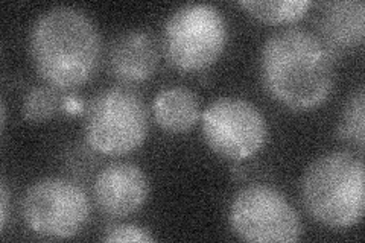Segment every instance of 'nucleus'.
Segmentation results:
<instances>
[{
    "label": "nucleus",
    "mask_w": 365,
    "mask_h": 243,
    "mask_svg": "<svg viewBox=\"0 0 365 243\" xmlns=\"http://www.w3.org/2000/svg\"><path fill=\"white\" fill-rule=\"evenodd\" d=\"M260 76L274 100L295 111L312 110L334 91V55L312 31L282 29L264 43Z\"/></svg>",
    "instance_id": "f257e3e1"
},
{
    "label": "nucleus",
    "mask_w": 365,
    "mask_h": 243,
    "mask_svg": "<svg viewBox=\"0 0 365 243\" xmlns=\"http://www.w3.org/2000/svg\"><path fill=\"white\" fill-rule=\"evenodd\" d=\"M29 55L46 84L71 91L96 75L102 60V38L95 21L83 9L53 6L34 21Z\"/></svg>",
    "instance_id": "f03ea898"
},
{
    "label": "nucleus",
    "mask_w": 365,
    "mask_h": 243,
    "mask_svg": "<svg viewBox=\"0 0 365 243\" xmlns=\"http://www.w3.org/2000/svg\"><path fill=\"white\" fill-rule=\"evenodd\" d=\"M300 196L318 224L335 229L355 227L365 210L362 155L334 150L315 158L302 177Z\"/></svg>",
    "instance_id": "7ed1b4c3"
},
{
    "label": "nucleus",
    "mask_w": 365,
    "mask_h": 243,
    "mask_svg": "<svg viewBox=\"0 0 365 243\" xmlns=\"http://www.w3.org/2000/svg\"><path fill=\"white\" fill-rule=\"evenodd\" d=\"M150 130L142 96L130 87H110L90 100L84 115L88 146L104 155H125L139 149Z\"/></svg>",
    "instance_id": "20e7f679"
},
{
    "label": "nucleus",
    "mask_w": 365,
    "mask_h": 243,
    "mask_svg": "<svg viewBox=\"0 0 365 243\" xmlns=\"http://www.w3.org/2000/svg\"><path fill=\"white\" fill-rule=\"evenodd\" d=\"M227 37V21L218 8L186 4L168 17L162 48L166 61L177 71L200 72L220 60Z\"/></svg>",
    "instance_id": "39448f33"
},
{
    "label": "nucleus",
    "mask_w": 365,
    "mask_h": 243,
    "mask_svg": "<svg viewBox=\"0 0 365 243\" xmlns=\"http://www.w3.org/2000/svg\"><path fill=\"white\" fill-rule=\"evenodd\" d=\"M90 214L87 192L67 178L49 177L32 182L21 200L26 227L49 239H68L81 233Z\"/></svg>",
    "instance_id": "423d86ee"
},
{
    "label": "nucleus",
    "mask_w": 365,
    "mask_h": 243,
    "mask_svg": "<svg viewBox=\"0 0 365 243\" xmlns=\"http://www.w3.org/2000/svg\"><path fill=\"white\" fill-rule=\"evenodd\" d=\"M233 233L245 242L291 243L302 236V222L284 195L267 184L239 190L228 210Z\"/></svg>",
    "instance_id": "0eeeda50"
},
{
    "label": "nucleus",
    "mask_w": 365,
    "mask_h": 243,
    "mask_svg": "<svg viewBox=\"0 0 365 243\" xmlns=\"http://www.w3.org/2000/svg\"><path fill=\"white\" fill-rule=\"evenodd\" d=\"M201 120L205 143L222 158H250L267 143L268 126L264 114L247 99H216L204 110Z\"/></svg>",
    "instance_id": "6e6552de"
},
{
    "label": "nucleus",
    "mask_w": 365,
    "mask_h": 243,
    "mask_svg": "<svg viewBox=\"0 0 365 243\" xmlns=\"http://www.w3.org/2000/svg\"><path fill=\"white\" fill-rule=\"evenodd\" d=\"M150 196V181L133 163H111L102 169L93 184V198L99 210L111 217L134 214Z\"/></svg>",
    "instance_id": "1a4fd4ad"
},
{
    "label": "nucleus",
    "mask_w": 365,
    "mask_h": 243,
    "mask_svg": "<svg viewBox=\"0 0 365 243\" xmlns=\"http://www.w3.org/2000/svg\"><path fill=\"white\" fill-rule=\"evenodd\" d=\"M158 60V43L153 33L133 29L113 40L108 51V71L122 84H140L154 76Z\"/></svg>",
    "instance_id": "9d476101"
},
{
    "label": "nucleus",
    "mask_w": 365,
    "mask_h": 243,
    "mask_svg": "<svg viewBox=\"0 0 365 243\" xmlns=\"http://www.w3.org/2000/svg\"><path fill=\"white\" fill-rule=\"evenodd\" d=\"M317 29L334 56L358 48L365 36V4L362 0H335L322 5L317 16Z\"/></svg>",
    "instance_id": "9b49d317"
},
{
    "label": "nucleus",
    "mask_w": 365,
    "mask_h": 243,
    "mask_svg": "<svg viewBox=\"0 0 365 243\" xmlns=\"http://www.w3.org/2000/svg\"><path fill=\"white\" fill-rule=\"evenodd\" d=\"M153 113L155 122L165 131L186 133L200 119V102L197 95L186 87H169L155 96Z\"/></svg>",
    "instance_id": "f8f14e48"
},
{
    "label": "nucleus",
    "mask_w": 365,
    "mask_h": 243,
    "mask_svg": "<svg viewBox=\"0 0 365 243\" xmlns=\"http://www.w3.org/2000/svg\"><path fill=\"white\" fill-rule=\"evenodd\" d=\"M239 6L260 21L280 25V23L300 20L309 11L312 2L311 0H241Z\"/></svg>",
    "instance_id": "ddd939ff"
},
{
    "label": "nucleus",
    "mask_w": 365,
    "mask_h": 243,
    "mask_svg": "<svg viewBox=\"0 0 365 243\" xmlns=\"http://www.w3.org/2000/svg\"><path fill=\"white\" fill-rule=\"evenodd\" d=\"M66 108L67 98L64 91L52 86L32 87L21 102L23 118L31 123L48 122Z\"/></svg>",
    "instance_id": "4468645a"
},
{
    "label": "nucleus",
    "mask_w": 365,
    "mask_h": 243,
    "mask_svg": "<svg viewBox=\"0 0 365 243\" xmlns=\"http://www.w3.org/2000/svg\"><path fill=\"white\" fill-rule=\"evenodd\" d=\"M336 134L339 140L355 146L362 155L365 148V91L362 86L353 91L344 103Z\"/></svg>",
    "instance_id": "2eb2a0df"
},
{
    "label": "nucleus",
    "mask_w": 365,
    "mask_h": 243,
    "mask_svg": "<svg viewBox=\"0 0 365 243\" xmlns=\"http://www.w3.org/2000/svg\"><path fill=\"white\" fill-rule=\"evenodd\" d=\"M102 240L104 242H139V243H148V242H154V236L150 233V231L131 225V224H120V225H113L110 227L106 234L102 236Z\"/></svg>",
    "instance_id": "dca6fc26"
},
{
    "label": "nucleus",
    "mask_w": 365,
    "mask_h": 243,
    "mask_svg": "<svg viewBox=\"0 0 365 243\" xmlns=\"http://www.w3.org/2000/svg\"><path fill=\"white\" fill-rule=\"evenodd\" d=\"M9 212V189L5 180L0 182V228L5 229Z\"/></svg>",
    "instance_id": "f3484780"
},
{
    "label": "nucleus",
    "mask_w": 365,
    "mask_h": 243,
    "mask_svg": "<svg viewBox=\"0 0 365 243\" xmlns=\"http://www.w3.org/2000/svg\"><path fill=\"white\" fill-rule=\"evenodd\" d=\"M0 113H2V128L5 126V122H6V107H5V100L2 99V107H0Z\"/></svg>",
    "instance_id": "a211bd4d"
}]
</instances>
